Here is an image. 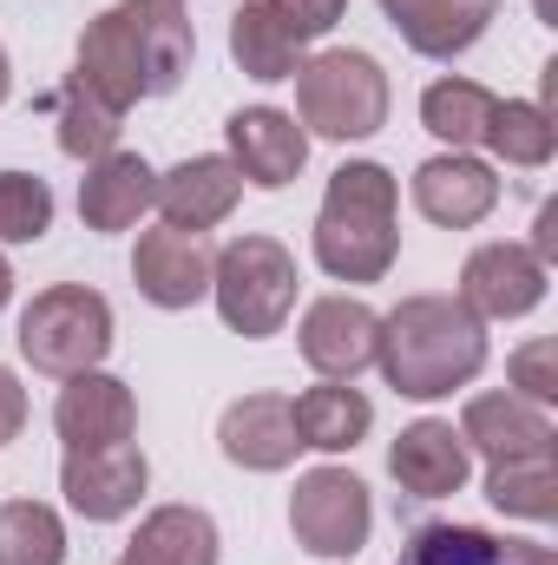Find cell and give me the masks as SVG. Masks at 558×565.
Listing matches in <instances>:
<instances>
[{"label":"cell","mask_w":558,"mask_h":565,"mask_svg":"<svg viewBox=\"0 0 558 565\" xmlns=\"http://www.w3.org/2000/svg\"><path fill=\"white\" fill-rule=\"evenodd\" d=\"M0 565H66V526L40 500L0 507Z\"/></svg>","instance_id":"obj_29"},{"label":"cell","mask_w":558,"mask_h":565,"mask_svg":"<svg viewBox=\"0 0 558 565\" xmlns=\"http://www.w3.org/2000/svg\"><path fill=\"white\" fill-rule=\"evenodd\" d=\"M211 296H217V316L264 342L277 335L296 309V257L282 250L277 237H237L217 250V270H211Z\"/></svg>","instance_id":"obj_6"},{"label":"cell","mask_w":558,"mask_h":565,"mask_svg":"<svg viewBox=\"0 0 558 565\" xmlns=\"http://www.w3.org/2000/svg\"><path fill=\"white\" fill-rule=\"evenodd\" d=\"M197 53L184 0H119L79 33L73 79L93 86L112 113H132L139 99H164L184 86Z\"/></svg>","instance_id":"obj_1"},{"label":"cell","mask_w":558,"mask_h":565,"mask_svg":"<svg viewBox=\"0 0 558 565\" xmlns=\"http://www.w3.org/2000/svg\"><path fill=\"white\" fill-rule=\"evenodd\" d=\"M46 113H53V126H60V151H66V158H86V164L119 145V119H126V113H112L93 86H79L73 73H66V86L46 99Z\"/></svg>","instance_id":"obj_26"},{"label":"cell","mask_w":558,"mask_h":565,"mask_svg":"<svg viewBox=\"0 0 558 565\" xmlns=\"http://www.w3.org/2000/svg\"><path fill=\"white\" fill-rule=\"evenodd\" d=\"M395 178L368 158L342 164L315 211V264L335 282H382L395 270L401 231H395Z\"/></svg>","instance_id":"obj_3"},{"label":"cell","mask_w":558,"mask_h":565,"mask_svg":"<svg viewBox=\"0 0 558 565\" xmlns=\"http://www.w3.org/2000/svg\"><path fill=\"white\" fill-rule=\"evenodd\" d=\"M382 13L395 20V33L420 60H453L493 26L500 0H382Z\"/></svg>","instance_id":"obj_20"},{"label":"cell","mask_w":558,"mask_h":565,"mask_svg":"<svg viewBox=\"0 0 558 565\" xmlns=\"http://www.w3.org/2000/svg\"><path fill=\"white\" fill-rule=\"evenodd\" d=\"M486 145H493V158H506L519 171H539V164H552V151H558V126H552V113L533 106V99H500L493 126H486Z\"/></svg>","instance_id":"obj_28"},{"label":"cell","mask_w":558,"mask_h":565,"mask_svg":"<svg viewBox=\"0 0 558 565\" xmlns=\"http://www.w3.org/2000/svg\"><path fill=\"white\" fill-rule=\"evenodd\" d=\"M493 106H500V99H493L480 79H433V86L420 93V126H427L433 139H447L453 151H473V145H486Z\"/></svg>","instance_id":"obj_25"},{"label":"cell","mask_w":558,"mask_h":565,"mask_svg":"<svg viewBox=\"0 0 558 565\" xmlns=\"http://www.w3.org/2000/svg\"><path fill=\"white\" fill-rule=\"evenodd\" d=\"M211 270H217V250L197 231L158 224V231H144L139 250H132V282H139V296L151 309H191V302H204L211 296Z\"/></svg>","instance_id":"obj_9"},{"label":"cell","mask_w":558,"mask_h":565,"mask_svg":"<svg viewBox=\"0 0 558 565\" xmlns=\"http://www.w3.org/2000/svg\"><path fill=\"white\" fill-rule=\"evenodd\" d=\"M526 250H533L539 264H552V257H558V204L539 211V224H533V244H526Z\"/></svg>","instance_id":"obj_34"},{"label":"cell","mask_w":558,"mask_h":565,"mask_svg":"<svg viewBox=\"0 0 558 565\" xmlns=\"http://www.w3.org/2000/svg\"><path fill=\"white\" fill-rule=\"evenodd\" d=\"M375 335H382V316L362 296H322V302H309L296 342L322 382H355L375 362Z\"/></svg>","instance_id":"obj_10"},{"label":"cell","mask_w":558,"mask_h":565,"mask_svg":"<svg viewBox=\"0 0 558 565\" xmlns=\"http://www.w3.org/2000/svg\"><path fill=\"white\" fill-rule=\"evenodd\" d=\"M119 565H144V559H132V553H126V559H119Z\"/></svg>","instance_id":"obj_37"},{"label":"cell","mask_w":558,"mask_h":565,"mask_svg":"<svg viewBox=\"0 0 558 565\" xmlns=\"http://www.w3.org/2000/svg\"><path fill=\"white\" fill-rule=\"evenodd\" d=\"M486 500L513 520H552L558 513V473L552 454H526V460H493L486 467Z\"/></svg>","instance_id":"obj_27"},{"label":"cell","mask_w":558,"mask_h":565,"mask_svg":"<svg viewBox=\"0 0 558 565\" xmlns=\"http://www.w3.org/2000/svg\"><path fill=\"white\" fill-rule=\"evenodd\" d=\"M230 164H237V178L244 184H257V191H282V184H296V171L309 164V132L277 113V106H244V113H230Z\"/></svg>","instance_id":"obj_12"},{"label":"cell","mask_w":558,"mask_h":565,"mask_svg":"<svg viewBox=\"0 0 558 565\" xmlns=\"http://www.w3.org/2000/svg\"><path fill=\"white\" fill-rule=\"evenodd\" d=\"M7 296H13V270H7V257H0V309H7Z\"/></svg>","instance_id":"obj_36"},{"label":"cell","mask_w":558,"mask_h":565,"mask_svg":"<svg viewBox=\"0 0 558 565\" xmlns=\"http://www.w3.org/2000/svg\"><path fill=\"white\" fill-rule=\"evenodd\" d=\"M7 86H13V66H7V46H0V106H7Z\"/></svg>","instance_id":"obj_35"},{"label":"cell","mask_w":558,"mask_h":565,"mask_svg":"<svg viewBox=\"0 0 558 565\" xmlns=\"http://www.w3.org/2000/svg\"><path fill=\"white\" fill-rule=\"evenodd\" d=\"M388 473L415 500H447V493L466 487L473 454H466V440H460L453 422H415V427H401V440L388 447Z\"/></svg>","instance_id":"obj_16"},{"label":"cell","mask_w":558,"mask_h":565,"mask_svg":"<svg viewBox=\"0 0 558 565\" xmlns=\"http://www.w3.org/2000/svg\"><path fill=\"white\" fill-rule=\"evenodd\" d=\"M53 427L66 447H119L139 427V402L119 375L86 369V375H66V388L53 402Z\"/></svg>","instance_id":"obj_14"},{"label":"cell","mask_w":558,"mask_h":565,"mask_svg":"<svg viewBox=\"0 0 558 565\" xmlns=\"http://www.w3.org/2000/svg\"><path fill=\"white\" fill-rule=\"evenodd\" d=\"M151 487V467L132 440L119 447H66V467H60V493L79 520H126Z\"/></svg>","instance_id":"obj_8"},{"label":"cell","mask_w":558,"mask_h":565,"mask_svg":"<svg viewBox=\"0 0 558 565\" xmlns=\"http://www.w3.org/2000/svg\"><path fill=\"white\" fill-rule=\"evenodd\" d=\"M151 198H158V171L144 164L139 151H106V158H93L86 178H79V217H86V231H99V237L132 231L144 211H151Z\"/></svg>","instance_id":"obj_18"},{"label":"cell","mask_w":558,"mask_h":565,"mask_svg":"<svg viewBox=\"0 0 558 565\" xmlns=\"http://www.w3.org/2000/svg\"><path fill=\"white\" fill-rule=\"evenodd\" d=\"M264 7L277 13V20L296 33V40H302V46H309V40H322V33L342 20V7H348V0H264Z\"/></svg>","instance_id":"obj_32"},{"label":"cell","mask_w":558,"mask_h":565,"mask_svg":"<svg viewBox=\"0 0 558 565\" xmlns=\"http://www.w3.org/2000/svg\"><path fill=\"white\" fill-rule=\"evenodd\" d=\"M506 375H513V395H526V402H558V342L552 335H533L513 362H506Z\"/></svg>","instance_id":"obj_31"},{"label":"cell","mask_w":558,"mask_h":565,"mask_svg":"<svg viewBox=\"0 0 558 565\" xmlns=\"http://www.w3.org/2000/svg\"><path fill=\"white\" fill-rule=\"evenodd\" d=\"M217 447H224V460L244 467V473H282V467L302 454L282 395H244V402H230L224 422H217Z\"/></svg>","instance_id":"obj_17"},{"label":"cell","mask_w":558,"mask_h":565,"mask_svg":"<svg viewBox=\"0 0 558 565\" xmlns=\"http://www.w3.org/2000/svg\"><path fill=\"white\" fill-rule=\"evenodd\" d=\"M230 60L250 73V79H296L302 73V40L282 26L264 0H244L230 13Z\"/></svg>","instance_id":"obj_24"},{"label":"cell","mask_w":558,"mask_h":565,"mask_svg":"<svg viewBox=\"0 0 558 565\" xmlns=\"http://www.w3.org/2000/svg\"><path fill=\"white\" fill-rule=\"evenodd\" d=\"M368 526H375V500L368 487L348 473V467H315L296 480L289 493V533L302 553L315 559H355L368 546Z\"/></svg>","instance_id":"obj_7"},{"label":"cell","mask_w":558,"mask_h":565,"mask_svg":"<svg viewBox=\"0 0 558 565\" xmlns=\"http://www.w3.org/2000/svg\"><path fill=\"white\" fill-rule=\"evenodd\" d=\"M395 565H552L533 540H500L486 526H415Z\"/></svg>","instance_id":"obj_21"},{"label":"cell","mask_w":558,"mask_h":565,"mask_svg":"<svg viewBox=\"0 0 558 565\" xmlns=\"http://www.w3.org/2000/svg\"><path fill=\"white\" fill-rule=\"evenodd\" d=\"M237 198H244V178H237V164L230 158H184V164H171L164 178H158V211H164V224L171 231H211V224H224L230 211H237Z\"/></svg>","instance_id":"obj_15"},{"label":"cell","mask_w":558,"mask_h":565,"mask_svg":"<svg viewBox=\"0 0 558 565\" xmlns=\"http://www.w3.org/2000/svg\"><path fill=\"white\" fill-rule=\"evenodd\" d=\"M493 204H500V178L473 151H440L415 171V211L440 231H473Z\"/></svg>","instance_id":"obj_13"},{"label":"cell","mask_w":558,"mask_h":565,"mask_svg":"<svg viewBox=\"0 0 558 565\" xmlns=\"http://www.w3.org/2000/svg\"><path fill=\"white\" fill-rule=\"evenodd\" d=\"M126 553L144 565H217V520L204 507H158Z\"/></svg>","instance_id":"obj_23"},{"label":"cell","mask_w":558,"mask_h":565,"mask_svg":"<svg viewBox=\"0 0 558 565\" xmlns=\"http://www.w3.org/2000/svg\"><path fill=\"white\" fill-rule=\"evenodd\" d=\"M289 422H296V440L315 447V454H348L362 447V434L375 427V408L355 382H322L309 395L289 402Z\"/></svg>","instance_id":"obj_22"},{"label":"cell","mask_w":558,"mask_h":565,"mask_svg":"<svg viewBox=\"0 0 558 565\" xmlns=\"http://www.w3.org/2000/svg\"><path fill=\"white\" fill-rule=\"evenodd\" d=\"M20 427H26V395H20L13 369H0V440H13Z\"/></svg>","instance_id":"obj_33"},{"label":"cell","mask_w":558,"mask_h":565,"mask_svg":"<svg viewBox=\"0 0 558 565\" xmlns=\"http://www.w3.org/2000/svg\"><path fill=\"white\" fill-rule=\"evenodd\" d=\"M53 231V191L33 171H0V244H40Z\"/></svg>","instance_id":"obj_30"},{"label":"cell","mask_w":558,"mask_h":565,"mask_svg":"<svg viewBox=\"0 0 558 565\" xmlns=\"http://www.w3.org/2000/svg\"><path fill=\"white\" fill-rule=\"evenodd\" d=\"M112 349V302L86 282H53L26 302L20 316V355L40 369V375H86L99 369Z\"/></svg>","instance_id":"obj_5"},{"label":"cell","mask_w":558,"mask_h":565,"mask_svg":"<svg viewBox=\"0 0 558 565\" xmlns=\"http://www.w3.org/2000/svg\"><path fill=\"white\" fill-rule=\"evenodd\" d=\"M375 362H382L395 395L440 402L486 369V322L460 296H401L382 316Z\"/></svg>","instance_id":"obj_2"},{"label":"cell","mask_w":558,"mask_h":565,"mask_svg":"<svg viewBox=\"0 0 558 565\" xmlns=\"http://www.w3.org/2000/svg\"><path fill=\"white\" fill-rule=\"evenodd\" d=\"M460 302L480 322H513L546 302V264L526 244H480L460 270Z\"/></svg>","instance_id":"obj_11"},{"label":"cell","mask_w":558,"mask_h":565,"mask_svg":"<svg viewBox=\"0 0 558 565\" xmlns=\"http://www.w3.org/2000/svg\"><path fill=\"white\" fill-rule=\"evenodd\" d=\"M460 440H466V454H486V467L526 460V454H552V422L526 395H473L460 415Z\"/></svg>","instance_id":"obj_19"},{"label":"cell","mask_w":558,"mask_h":565,"mask_svg":"<svg viewBox=\"0 0 558 565\" xmlns=\"http://www.w3.org/2000/svg\"><path fill=\"white\" fill-rule=\"evenodd\" d=\"M296 113L315 139H375L388 126V73L375 53H355V46H335V53H315L302 60L296 73Z\"/></svg>","instance_id":"obj_4"}]
</instances>
